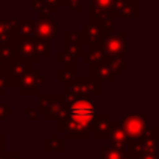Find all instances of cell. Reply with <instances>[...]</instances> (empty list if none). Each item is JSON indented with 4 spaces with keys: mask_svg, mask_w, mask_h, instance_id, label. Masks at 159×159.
<instances>
[{
    "mask_svg": "<svg viewBox=\"0 0 159 159\" xmlns=\"http://www.w3.org/2000/svg\"><path fill=\"white\" fill-rule=\"evenodd\" d=\"M67 113L64 119L57 121V131L64 135V138L71 140H87L92 134L93 121L96 117L95 103L89 98L67 99Z\"/></svg>",
    "mask_w": 159,
    "mask_h": 159,
    "instance_id": "6da1fadb",
    "label": "cell"
},
{
    "mask_svg": "<svg viewBox=\"0 0 159 159\" xmlns=\"http://www.w3.org/2000/svg\"><path fill=\"white\" fill-rule=\"evenodd\" d=\"M127 38L129 34L127 31L123 32H112L98 45L99 49L105 55L106 59L113 57H126L127 52Z\"/></svg>",
    "mask_w": 159,
    "mask_h": 159,
    "instance_id": "7a4b0ae2",
    "label": "cell"
},
{
    "mask_svg": "<svg viewBox=\"0 0 159 159\" xmlns=\"http://www.w3.org/2000/svg\"><path fill=\"white\" fill-rule=\"evenodd\" d=\"M32 67H34L32 64L27 63L25 60L14 56V57L2 69L0 74L4 77L6 82H7V85H8V89H10V88L11 89H18V85H20L21 78L24 77L25 73H27L28 70H31Z\"/></svg>",
    "mask_w": 159,
    "mask_h": 159,
    "instance_id": "3957f363",
    "label": "cell"
},
{
    "mask_svg": "<svg viewBox=\"0 0 159 159\" xmlns=\"http://www.w3.org/2000/svg\"><path fill=\"white\" fill-rule=\"evenodd\" d=\"M121 126L126 133L129 143H138L148 130L147 115H124L121 117Z\"/></svg>",
    "mask_w": 159,
    "mask_h": 159,
    "instance_id": "277c9868",
    "label": "cell"
},
{
    "mask_svg": "<svg viewBox=\"0 0 159 159\" xmlns=\"http://www.w3.org/2000/svg\"><path fill=\"white\" fill-rule=\"evenodd\" d=\"M45 87V77L41 75L38 69H31L25 73L18 85V92L21 96H36L39 89Z\"/></svg>",
    "mask_w": 159,
    "mask_h": 159,
    "instance_id": "5b68a950",
    "label": "cell"
},
{
    "mask_svg": "<svg viewBox=\"0 0 159 159\" xmlns=\"http://www.w3.org/2000/svg\"><path fill=\"white\" fill-rule=\"evenodd\" d=\"M13 48L14 53L17 57L25 60L30 64H36L38 63V56L35 55V48H34V39L32 38H22V36L14 35L13 38Z\"/></svg>",
    "mask_w": 159,
    "mask_h": 159,
    "instance_id": "8992f818",
    "label": "cell"
},
{
    "mask_svg": "<svg viewBox=\"0 0 159 159\" xmlns=\"http://www.w3.org/2000/svg\"><path fill=\"white\" fill-rule=\"evenodd\" d=\"M57 36V24L53 17H38L34 21V39L52 41Z\"/></svg>",
    "mask_w": 159,
    "mask_h": 159,
    "instance_id": "52a82bcc",
    "label": "cell"
},
{
    "mask_svg": "<svg viewBox=\"0 0 159 159\" xmlns=\"http://www.w3.org/2000/svg\"><path fill=\"white\" fill-rule=\"evenodd\" d=\"M140 16H141V8H140V2H137V0H117L115 3L112 13L113 20L140 18Z\"/></svg>",
    "mask_w": 159,
    "mask_h": 159,
    "instance_id": "ba28073f",
    "label": "cell"
},
{
    "mask_svg": "<svg viewBox=\"0 0 159 159\" xmlns=\"http://www.w3.org/2000/svg\"><path fill=\"white\" fill-rule=\"evenodd\" d=\"M80 35H81L82 45L92 46V45L101 43V42L109 35V32H106L99 24H96V22H93V21H89L82 25V30L80 31Z\"/></svg>",
    "mask_w": 159,
    "mask_h": 159,
    "instance_id": "9c48e42d",
    "label": "cell"
},
{
    "mask_svg": "<svg viewBox=\"0 0 159 159\" xmlns=\"http://www.w3.org/2000/svg\"><path fill=\"white\" fill-rule=\"evenodd\" d=\"M78 98H89L91 95H102V84L91 80L88 75H77L73 81Z\"/></svg>",
    "mask_w": 159,
    "mask_h": 159,
    "instance_id": "30bf717a",
    "label": "cell"
},
{
    "mask_svg": "<svg viewBox=\"0 0 159 159\" xmlns=\"http://www.w3.org/2000/svg\"><path fill=\"white\" fill-rule=\"evenodd\" d=\"M107 140L110 141V145H109L110 148H115L117 151L126 154L129 138H127L120 121L109 120V135H107Z\"/></svg>",
    "mask_w": 159,
    "mask_h": 159,
    "instance_id": "8fae6325",
    "label": "cell"
},
{
    "mask_svg": "<svg viewBox=\"0 0 159 159\" xmlns=\"http://www.w3.org/2000/svg\"><path fill=\"white\" fill-rule=\"evenodd\" d=\"M63 50L75 59L81 57L84 52V45L81 41L80 31H66L63 34Z\"/></svg>",
    "mask_w": 159,
    "mask_h": 159,
    "instance_id": "7c38bea8",
    "label": "cell"
},
{
    "mask_svg": "<svg viewBox=\"0 0 159 159\" xmlns=\"http://www.w3.org/2000/svg\"><path fill=\"white\" fill-rule=\"evenodd\" d=\"M116 2L117 0H91L89 18H112Z\"/></svg>",
    "mask_w": 159,
    "mask_h": 159,
    "instance_id": "4fadbf2b",
    "label": "cell"
},
{
    "mask_svg": "<svg viewBox=\"0 0 159 159\" xmlns=\"http://www.w3.org/2000/svg\"><path fill=\"white\" fill-rule=\"evenodd\" d=\"M67 113V105L64 102L63 95H53V101L50 105L49 110L45 113V120L46 121H60L61 119H64Z\"/></svg>",
    "mask_w": 159,
    "mask_h": 159,
    "instance_id": "5bb4252c",
    "label": "cell"
},
{
    "mask_svg": "<svg viewBox=\"0 0 159 159\" xmlns=\"http://www.w3.org/2000/svg\"><path fill=\"white\" fill-rule=\"evenodd\" d=\"M34 21L32 18H10L8 24L14 35L34 39Z\"/></svg>",
    "mask_w": 159,
    "mask_h": 159,
    "instance_id": "9a60e30c",
    "label": "cell"
},
{
    "mask_svg": "<svg viewBox=\"0 0 159 159\" xmlns=\"http://www.w3.org/2000/svg\"><path fill=\"white\" fill-rule=\"evenodd\" d=\"M88 77H89L91 80H93V81H96V82H101V84L103 81H107V82H115L116 81L115 74H113L112 70L109 69L106 60L101 64H96V66H89Z\"/></svg>",
    "mask_w": 159,
    "mask_h": 159,
    "instance_id": "2e32d148",
    "label": "cell"
},
{
    "mask_svg": "<svg viewBox=\"0 0 159 159\" xmlns=\"http://www.w3.org/2000/svg\"><path fill=\"white\" fill-rule=\"evenodd\" d=\"M109 115L107 113H96L95 121H93L92 133L96 140H107L109 135Z\"/></svg>",
    "mask_w": 159,
    "mask_h": 159,
    "instance_id": "e0dca14e",
    "label": "cell"
},
{
    "mask_svg": "<svg viewBox=\"0 0 159 159\" xmlns=\"http://www.w3.org/2000/svg\"><path fill=\"white\" fill-rule=\"evenodd\" d=\"M81 59L85 64L89 66H96V64H101L106 60L105 55L102 53V50L99 49L98 45H92V46H88V49H85L81 55Z\"/></svg>",
    "mask_w": 159,
    "mask_h": 159,
    "instance_id": "ac0fdd59",
    "label": "cell"
},
{
    "mask_svg": "<svg viewBox=\"0 0 159 159\" xmlns=\"http://www.w3.org/2000/svg\"><path fill=\"white\" fill-rule=\"evenodd\" d=\"M35 55L39 57H50L52 56V42L48 39H34Z\"/></svg>",
    "mask_w": 159,
    "mask_h": 159,
    "instance_id": "d6986e66",
    "label": "cell"
},
{
    "mask_svg": "<svg viewBox=\"0 0 159 159\" xmlns=\"http://www.w3.org/2000/svg\"><path fill=\"white\" fill-rule=\"evenodd\" d=\"M45 151L46 152H50V151L63 152L64 151V141H63V138L59 137V133H52L50 137L45 140Z\"/></svg>",
    "mask_w": 159,
    "mask_h": 159,
    "instance_id": "ffe728a7",
    "label": "cell"
},
{
    "mask_svg": "<svg viewBox=\"0 0 159 159\" xmlns=\"http://www.w3.org/2000/svg\"><path fill=\"white\" fill-rule=\"evenodd\" d=\"M31 4H32L34 10L38 13V17H52V14L57 13V10H59V8L46 4V3L42 2V0H32Z\"/></svg>",
    "mask_w": 159,
    "mask_h": 159,
    "instance_id": "44dd1931",
    "label": "cell"
},
{
    "mask_svg": "<svg viewBox=\"0 0 159 159\" xmlns=\"http://www.w3.org/2000/svg\"><path fill=\"white\" fill-rule=\"evenodd\" d=\"M106 63L109 66V69L112 70V73L115 74V77H119L124 70L129 69L127 66L126 57H113V59H106Z\"/></svg>",
    "mask_w": 159,
    "mask_h": 159,
    "instance_id": "7402d4cb",
    "label": "cell"
},
{
    "mask_svg": "<svg viewBox=\"0 0 159 159\" xmlns=\"http://www.w3.org/2000/svg\"><path fill=\"white\" fill-rule=\"evenodd\" d=\"M14 56H16V53H14L13 43L0 45V71H2V69L14 57Z\"/></svg>",
    "mask_w": 159,
    "mask_h": 159,
    "instance_id": "603a6c76",
    "label": "cell"
},
{
    "mask_svg": "<svg viewBox=\"0 0 159 159\" xmlns=\"http://www.w3.org/2000/svg\"><path fill=\"white\" fill-rule=\"evenodd\" d=\"M14 38V34L10 28L8 20L0 18V45L3 43H11Z\"/></svg>",
    "mask_w": 159,
    "mask_h": 159,
    "instance_id": "cb8c5ba5",
    "label": "cell"
},
{
    "mask_svg": "<svg viewBox=\"0 0 159 159\" xmlns=\"http://www.w3.org/2000/svg\"><path fill=\"white\" fill-rule=\"evenodd\" d=\"M77 77V69H67V67H61L57 70V81L67 84V82H73Z\"/></svg>",
    "mask_w": 159,
    "mask_h": 159,
    "instance_id": "d4e9b609",
    "label": "cell"
},
{
    "mask_svg": "<svg viewBox=\"0 0 159 159\" xmlns=\"http://www.w3.org/2000/svg\"><path fill=\"white\" fill-rule=\"evenodd\" d=\"M57 61L60 64H63V67H67V69H77V59L74 56L66 53L64 50L57 52Z\"/></svg>",
    "mask_w": 159,
    "mask_h": 159,
    "instance_id": "484cf974",
    "label": "cell"
},
{
    "mask_svg": "<svg viewBox=\"0 0 159 159\" xmlns=\"http://www.w3.org/2000/svg\"><path fill=\"white\" fill-rule=\"evenodd\" d=\"M102 158L101 159H126V154L110 148L109 145H102Z\"/></svg>",
    "mask_w": 159,
    "mask_h": 159,
    "instance_id": "4316f807",
    "label": "cell"
},
{
    "mask_svg": "<svg viewBox=\"0 0 159 159\" xmlns=\"http://www.w3.org/2000/svg\"><path fill=\"white\" fill-rule=\"evenodd\" d=\"M53 101V95H38V115H45L49 110Z\"/></svg>",
    "mask_w": 159,
    "mask_h": 159,
    "instance_id": "83f0119b",
    "label": "cell"
},
{
    "mask_svg": "<svg viewBox=\"0 0 159 159\" xmlns=\"http://www.w3.org/2000/svg\"><path fill=\"white\" fill-rule=\"evenodd\" d=\"M63 6L69 7L70 10L75 11V13H82L84 7H82V0H63Z\"/></svg>",
    "mask_w": 159,
    "mask_h": 159,
    "instance_id": "f1b7e54d",
    "label": "cell"
},
{
    "mask_svg": "<svg viewBox=\"0 0 159 159\" xmlns=\"http://www.w3.org/2000/svg\"><path fill=\"white\" fill-rule=\"evenodd\" d=\"M13 113H14V110L8 105H6L4 102L0 101V121H4L7 119V116L13 115Z\"/></svg>",
    "mask_w": 159,
    "mask_h": 159,
    "instance_id": "f546056e",
    "label": "cell"
},
{
    "mask_svg": "<svg viewBox=\"0 0 159 159\" xmlns=\"http://www.w3.org/2000/svg\"><path fill=\"white\" fill-rule=\"evenodd\" d=\"M6 152H7V134L0 133V158L4 157Z\"/></svg>",
    "mask_w": 159,
    "mask_h": 159,
    "instance_id": "4dcf8cb0",
    "label": "cell"
},
{
    "mask_svg": "<svg viewBox=\"0 0 159 159\" xmlns=\"http://www.w3.org/2000/svg\"><path fill=\"white\" fill-rule=\"evenodd\" d=\"M25 116H27V119L30 121H36L39 117L36 109H32V107H27V109H25Z\"/></svg>",
    "mask_w": 159,
    "mask_h": 159,
    "instance_id": "1f68e13d",
    "label": "cell"
},
{
    "mask_svg": "<svg viewBox=\"0 0 159 159\" xmlns=\"http://www.w3.org/2000/svg\"><path fill=\"white\" fill-rule=\"evenodd\" d=\"M7 91H8V85H7V82H6L4 77L0 74V96H4L6 93H7Z\"/></svg>",
    "mask_w": 159,
    "mask_h": 159,
    "instance_id": "d6a6232c",
    "label": "cell"
},
{
    "mask_svg": "<svg viewBox=\"0 0 159 159\" xmlns=\"http://www.w3.org/2000/svg\"><path fill=\"white\" fill-rule=\"evenodd\" d=\"M42 2H45L46 4L52 6V7H56V8H59V7L63 6V0H42Z\"/></svg>",
    "mask_w": 159,
    "mask_h": 159,
    "instance_id": "836d02e7",
    "label": "cell"
},
{
    "mask_svg": "<svg viewBox=\"0 0 159 159\" xmlns=\"http://www.w3.org/2000/svg\"><path fill=\"white\" fill-rule=\"evenodd\" d=\"M3 158H4V159H24V158L20 157L18 152H6Z\"/></svg>",
    "mask_w": 159,
    "mask_h": 159,
    "instance_id": "e575fe53",
    "label": "cell"
},
{
    "mask_svg": "<svg viewBox=\"0 0 159 159\" xmlns=\"http://www.w3.org/2000/svg\"><path fill=\"white\" fill-rule=\"evenodd\" d=\"M53 159H61V158H53Z\"/></svg>",
    "mask_w": 159,
    "mask_h": 159,
    "instance_id": "d590c367",
    "label": "cell"
},
{
    "mask_svg": "<svg viewBox=\"0 0 159 159\" xmlns=\"http://www.w3.org/2000/svg\"><path fill=\"white\" fill-rule=\"evenodd\" d=\"M137 2H141V0H137Z\"/></svg>",
    "mask_w": 159,
    "mask_h": 159,
    "instance_id": "8d00e7d4",
    "label": "cell"
},
{
    "mask_svg": "<svg viewBox=\"0 0 159 159\" xmlns=\"http://www.w3.org/2000/svg\"><path fill=\"white\" fill-rule=\"evenodd\" d=\"M0 4H2V2H0Z\"/></svg>",
    "mask_w": 159,
    "mask_h": 159,
    "instance_id": "74e56055",
    "label": "cell"
},
{
    "mask_svg": "<svg viewBox=\"0 0 159 159\" xmlns=\"http://www.w3.org/2000/svg\"><path fill=\"white\" fill-rule=\"evenodd\" d=\"M99 159H101V158H99Z\"/></svg>",
    "mask_w": 159,
    "mask_h": 159,
    "instance_id": "f35d334b",
    "label": "cell"
}]
</instances>
